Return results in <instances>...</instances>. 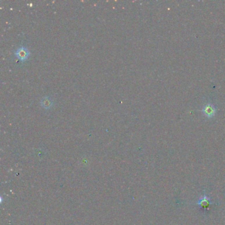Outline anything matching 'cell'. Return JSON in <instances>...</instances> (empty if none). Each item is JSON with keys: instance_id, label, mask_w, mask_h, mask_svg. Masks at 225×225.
Masks as SVG:
<instances>
[{"instance_id": "obj_1", "label": "cell", "mask_w": 225, "mask_h": 225, "mask_svg": "<svg viewBox=\"0 0 225 225\" xmlns=\"http://www.w3.org/2000/svg\"><path fill=\"white\" fill-rule=\"evenodd\" d=\"M29 55H30V52L28 49L23 46L19 48L15 52V56L22 62L27 60Z\"/></svg>"}, {"instance_id": "obj_2", "label": "cell", "mask_w": 225, "mask_h": 225, "mask_svg": "<svg viewBox=\"0 0 225 225\" xmlns=\"http://www.w3.org/2000/svg\"><path fill=\"white\" fill-rule=\"evenodd\" d=\"M203 112L204 115L207 118H212L213 117L216 112V109L213 105H211L210 104H207L204 106L203 109Z\"/></svg>"}, {"instance_id": "obj_3", "label": "cell", "mask_w": 225, "mask_h": 225, "mask_svg": "<svg viewBox=\"0 0 225 225\" xmlns=\"http://www.w3.org/2000/svg\"><path fill=\"white\" fill-rule=\"evenodd\" d=\"M53 101L49 97H44L41 101V105L46 109H49L52 106Z\"/></svg>"}, {"instance_id": "obj_4", "label": "cell", "mask_w": 225, "mask_h": 225, "mask_svg": "<svg viewBox=\"0 0 225 225\" xmlns=\"http://www.w3.org/2000/svg\"><path fill=\"white\" fill-rule=\"evenodd\" d=\"M209 199H207V197H203V198H201V200H200L199 202V204L200 205H201V206L203 207H206L207 205H209Z\"/></svg>"}]
</instances>
